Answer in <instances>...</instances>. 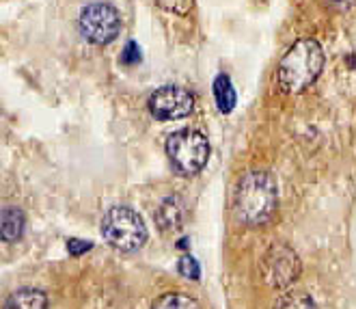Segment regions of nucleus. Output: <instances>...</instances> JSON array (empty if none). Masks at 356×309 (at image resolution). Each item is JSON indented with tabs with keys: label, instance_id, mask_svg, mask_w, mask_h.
<instances>
[{
	"label": "nucleus",
	"instance_id": "1",
	"mask_svg": "<svg viewBox=\"0 0 356 309\" xmlns=\"http://www.w3.org/2000/svg\"><path fill=\"white\" fill-rule=\"evenodd\" d=\"M279 208L277 182L266 171H248L234 191V212L248 228H261Z\"/></svg>",
	"mask_w": 356,
	"mask_h": 309
},
{
	"label": "nucleus",
	"instance_id": "2",
	"mask_svg": "<svg viewBox=\"0 0 356 309\" xmlns=\"http://www.w3.org/2000/svg\"><path fill=\"white\" fill-rule=\"evenodd\" d=\"M324 68V50L316 39H300L279 63V85L287 93H300L318 80Z\"/></svg>",
	"mask_w": 356,
	"mask_h": 309
},
{
	"label": "nucleus",
	"instance_id": "3",
	"mask_svg": "<svg viewBox=\"0 0 356 309\" xmlns=\"http://www.w3.org/2000/svg\"><path fill=\"white\" fill-rule=\"evenodd\" d=\"M102 236L119 251H136L147 242V225L132 208H111L102 219Z\"/></svg>",
	"mask_w": 356,
	"mask_h": 309
},
{
	"label": "nucleus",
	"instance_id": "4",
	"mask_svg": "<svg viewBox=\"0 0 356 309\" xmlns=\"http://www.w3.org/2000/svg\"><path fill=\"white\" fill-rule=\"evenodd\" d=\"M166 156L173 169L181 175H197L209 158V143L205 134L193 128L177 130L166 141Z\"/></svg>",
	"mask_w": 356,
	"mask_h": 309
},
{
	"label": "nucleus",
	"instance_id": "5",
	"mask_svg": "<svg viewBox=\"0 0 356 309\" xmlns=\"http://www.w3.org/2000/svg\"><path fill=\"white\" fill-rule=\"evenodd\" d=\"M261 275L268 285L283 290L300 277V260L285 242H275L261 258Z\"/></svg>",
	"mask_w": 356,
	"mask_h": 309
},
{
	"label": "nucleus",
	"instance_id": "6",
	"mask_svg": "<svg viewBox=\"0 0 356 309\" xmlns=\"http://www.w3.org/2000/svg\"><path fill=\"white\" fill-rule=\"evenodd\" d=\"M80 33L97 46L111 44L121 31V17L115 7L106 3H93L80 11L78 17Z\"/></svg>",
	"mask_w": 356,
	"mask_h": 309
},
{
	"label": "nucleus",
	"instance_id": "7",
	"mask_svg": "<svg viewBox=\"0 0 356 309\" xmlns=\"http://www.w3.org/2000/svg\"><path fill=\"white\" fill-rule=\"evenodd\" d=\"M147 106H149V113L158 121H175V119H184L193 113L195 95L184 87L166 85L149 95Z\"/></svg>",
	"mask_w": 356,
	"mask_h": 309
},
{
	"label": "nucleus",
	"instance_id": "8",
	"mask_svg": "<svg viewBox=\"0 0 356 309\" xmlns=\"http://www.w3.org/2000/svg\"><path fill=\"white\" fill-rule=\"evenodd\" d=\"M3 309H48V296L35 287H19L9 294Z\"/></svg>",
	"mask_w": 356,
	"mask_h": 309
},
{
	"label": "nucleus",
	"instance_id": "9",
	"mask_svg": "<svg viewBox=\"0 0 356 309\" xmlns=\"http://www.w3.org/2000/svg\"><path fill=\"white\" fill-rule=\"evenodd\" d=\"M24 212L15 208V205H7L3 210V216H0V234H3L5 242H15L22 238L24 234Z\"/></svg>",
	"mask_w": 356,
	"mask_h": 309
},
{
	"label": "nucleus",
	"instance_id": "10",
	"mask_svg": "<svg viewBox=\"0 0 356 309\" xmlns=\"http://www.w3.org/2000/svg\"><path fill=\"white\" fill-rule=\"evenodd\" d=\"M156 221L162 230H177L184 221V203L179 197H169L160 203L156 212Z\"/></svg>",
	"mask_w": 356,
	"mask_h": 309
},
{
	"label": "nucleus",
	"instance_id": "11",
	"mask_svg": "<svg viewBox=\"0 0 356 309\" xmlns=\"http://www.w3.org/2000/svg\"><path fill=\"white\" fill-rule=\"evenodd\" d=\"M214 97H216V104H218L220 113H232L234 111V106H236V89L232 85V80H229V76L220 74L214 80Z\"/></svg>",
	"mask_w": 356,
	"mask_h": 309
},
{
	"label": "nucleus",
	"instance_id": "12",
	"mask_svg": "<svg viewBox=\"0 0 356 309\" xmlns=\"http://www.w3.org/2000/svg\"><path fill=\"white\" fill-rule=\"evenodd\" d=\"M152 309H201V305L188 294L169 292V294H162L160 299H156Z\"/></svg>",
	"mask_w": 356,
	"mask_h": 309
},
{
	"label": "nucleus",
	"instance_id": "13",
	"mask_svg": "<svg viewBox=\"0 0 356 309\" xmlns=\"http://www.w3.org/2000/svg\"><path fill=\"white\" fill-rule=\"evenodd\" d=\"M275 309H320V307H318V303L313 301L311 296L294 292V294H283L277 301Z\"/></svg>",
	"mask_w": 356,
	"mask_h": 309
},
{
	"label": "nucleus",
	"instance_id": "14",
	"mask_svg": "<svg viewBox=\"0 0 356 309\" xmlns=\"http://www.w3.org/2000/svg\"><path fill=\"white\" fill-rule=\"evenodd\" d=\"M156 3L166 9V11H171V13H177V15H186L188 11L193 9L195 5V0H156Z\"/></svg>",
	"mask_w": 356,
	"mask_h": 309
},
{
	"label": "nucleus",
	"instance_id": "15",
	"mask_svg": "<svg viewBox=\"0 0 356 309\" xmlns=\"http://www.w3.org/2000/svg\"><path fill=\"white\" fill-rule=\"evenodd\" d=\"M177 269H179V273H181L186 279H199V275H201V269H199L197 260H195V258H191V255L181 258Z\"/></svg>",
	"mask_w": 356,
	"mask_h": 309
},
{
	"label": "nucleus",
	"instance_id": "16",
	"mask_svg": "<svg viewBox=\"0 0 356 309\" xmlns=\"http://www.w3.org/2000/svg\"><path fill=\"white\" fill-rule=\"evenodd\" d=\"M91 242H85V240H78V238H72L70 242H67V251L72 253V255H80V253H85V251H89L91 249Z\"/></svg>",
	"mask_w": 356,
	"mask_h": 309
}]
</instances>
